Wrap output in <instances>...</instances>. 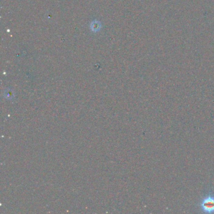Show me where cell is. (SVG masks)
I'll return each mask as SVG.
<instances>
[{
  "label": "cell",
  "mask_w": 214,
  "mask_h": 214,
  "mask_svg": "<svg viewBox=\"0 0 214 214\" xmlns=\"http://www.w3.org/2000/svg\"><path fill=\"white\" fill-rule=\"evenodd\" d=\"M198 207L204 213H214V194L209 192L200 200Z\"/></svg>",
  "instance_id": "obj_1"
},
{
  "label": "cell",
  "mask_w": 214,
  "mask_h": 214,
  "mask_svg": "<svg viewBox=\"0 0 214 214\" xmlns=\"http://www.w3.org/2000/svg\"><path fill=\"white\" fill-rule=\"evenodd\" d=\"M102 28L101 23L98 20H94L90 24V29L94 33L98 32Z\"/></svg>",
  "instance_id": "obj_2"
}]
</instances>
